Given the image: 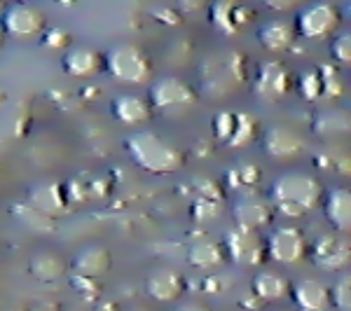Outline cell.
<instances>
[{
    "label": "cell",
    "instance_id": "cell-1",
    "mask_svg": "<svg viewBox=\"0 0 351 311\" xmlns=\"http://www.w3.org/2000/svg\"><path fill=\"white\" fill-rule=\"evenodd\" d=\"M326 188L316 176L304 171H286L274 178L269 188V201L274 211L286 218H304L321 206Z\"/></svg>",
    "mask_w": 351,
    "mask_h": 311
},
{
    "label": "cell",
    "instance_id": "cell-2",
    "mask_svg": "<svg viewBox=\"0 0 351 311\" xmlns=\"http://www.w3.org/2000/svg\"><path fill=\"white\" fill-rule=\"evenodd\" d=\"M124 150H127L129 160L136 166L143 169L145 173H155V176H167V173H176L185 166V152L167 140L164 136L141 129L127 136L124 140Z\"/></svg>",
    "mask_w": 351,
    "mask_h": 311
},
{
    "label": "cell",
    "instance_id": "cell-3",
    "mask_svg": "<svg viewBox=\"0 0 351 311\" xmlns=\"http://www.w3.org/2000/svg\"><path fill=\"white\" fill-rule=\"evenodd\" d=\"M104 71L117 84L134 87V84H145L152 80L155 64L148 52L136 42H115L104 54Z\"/></svg>",
    "mask_w": 351,
    "mask_h": 311
},
{
    "label": "cell",
    "instance_id": "cell-4",
    "mask_svg": "<svg viewBox=\"0 0 351 311\" xmlns=\"http://www.w3.org/2000/svg\"><path fill=\"white\" fill-rule=\"evenodd\" d=\"M0 31L14 40H38L47 31V14L31 3H10L0 14Z\"/></svg>",
    "mask_w": 351,
    "mask_h": 311
},
{
    "label": "cell",
    "instance_id": "cell-5",
    "mask_svg": "<svg viewBox=\"0 0 351 311\" xmlns=\"http://www.w3.org/2000/svg\"><path fill=\"white\" fill-rule=\"evenodd\" d=\"M295 33L307 40H328L342 26V12L332 3H311L298 10L295 14Z\"/></svg>",
    "mask_w": 351,
    "mask_h": 311
},
{
    "label": "cell",
    "instance_id": "cell-6",
    "mask_svg": "<svg viewBox=\"0 0 351 311\" xmlns=\"http://www.w3.org/2000/svg\"><path fill=\"white\" fill-rule=\"evenodd\" d=\"M199 94L190 82L178 75H162L150 84V108L162 112L188 110L197 103Z\"/></svg>",
    "mask_w": 351,
    "mask_h": 311
},
{
    "label": "cell",
    "instance_id": "cell-7",
    "mask_svg": "<svg viewBox=\"0 0 351 311\" xmlns=\"http://www.w3.org/2000/svg\"><path fill=\"white\" fill-rule=\"evenodd\" d=\"M265 251L269 260L279 264H298L307 258L309 241L295 225H279V227H271L265 239Z\"/></svg>",
    "mask_w": 351,
    "mask_h": 311
},
{
    "label": "cell",
    "instance_id": "cell-8",
    "mask_svg": "<svg viewBox=\"0 0 351 311\" xmlns=\"http://www.w3.org/2000/svg\"><path fill=\"white\" fill-rule=\"evenodd\" d=\"M223 248L228 260H232L239 267H260L267 262V251H265V239L258 232L241 229L232 225L225 229Z\"/></svg>",
    "mask_w": 351,
    "mask_h": 311
},
{
    "label": "cell",
    "instance_id": "cell-9",
    "mask_svg": "<svg viewBox=\"0 0 351 311\" xmlns=\"http://www.w3.org/2000/svg\"><path fill=\"white\" fill-rule=\"evenodd\" d=\"M307 256L311 262L324 271H342L351 262V246L347 239L337 232H328V234L316 236V241L309 246Z\"/></svg>",
    "mask_w": 351,
    "mask_h": 311
},
{
    "label": "cell",
    "instance_id": "cell-10",
    "mask_svg": "<svg viewBox=\"0 0 351 311\" xmlns=\"http://www.w3.org/2000/svg\"><path fill=\"white\" fill-rule=\"evenodd\" d=\"M253 92H256L263 101H281L284 96L291 92L293 80H291V71L281 64V61L271 59V61H263L258 66V71L253 73Z\"/></svg>",
    "mask_w": 351,
    "mask_h": 311
},
{
    "label": "cell",
    "instance_id": "cell-11",
    "mask_svg": "<svg viewBox=\"0 0 351 311\" xmlns=\"http://www.w3.org/2000/svg\"><path fill=\"white\" fill-rule=\"evenodd\" d=\"M145 295L160 304H169V302H178L180 297L185 295V276L180 274L178 269L167 267V264H160L145 276Z\"/></svg>",
    "mask_w": 351,
    "mask_h": 311
},
{
    "label": "cell",
    "instance_id": "cell-12",
    "mask_svg": "<svg viewBox=\"0 0 351 311\" xmlns=\"http://www.w3.org/2000/svg\"><path fill=\"white\" fill-rule=\"evenodd\" d=\"M307 148L304 138L298 132H293L291 127L284 124H271L269 129L263 132V150L265 155L271 157L276 162H286V160H295Z\"/></svg>",
    "mask_w": 351,
    "mask_h": 311
},
{
    "label": "cell",
    "instance_id": "cell-13",
    "mask_svg": "<svg viewBox=\"0 0 351 311\" xmlns=\"http://www.w3.org/2000/svg\"><path fill=\"white\" fill-rule=\"evenodd\" d=\"M26 206H31L33 211L49 220L68 211L64 183H59V180H43V183L31 185L26 192Z\"/></svg>",
    "mask_w": 351,
    "mask_h": 311
},
{
    "label": "cell",
    "instance_id": "cell-14",
    "mask_svg": "<svg viewBox=\"0 0 351 311\" xmlns=\"http://www.w3.org/2000/svg\"><path fill=\"white\" fill-rule=\"evenodd\" d=\"M71 269L75 276H84V279H96L106 276L112 269V253L108 246L104 244H87L73 256Z\"/></svg>",
    "mask_w": 351,
    "mask_h": 311
},
{
    "label": "cell",
    "instance_id": "cell-15",
    "mask_svg": "<svg viewBox=\"0 0 351 311\" xmlns=\"http://www.w3.org/2000/svg\"><path fill=\"white\" fill-rule=\"evenodd\" d=\"M61 68L68 77H77V80H92L104 71V52L87 45L80 47H71L61 56Z\"/></svg>",
    "mask_w": 351,
    "mask_h": 311
},
{
    "label": "cell",
    "instance_id": "cell-16",
    "mask_svg": "<svg viewBox=\"0 0 351 311\" xmlns=\"http://www.w3.org/2000/svg\"><path fill=\"white\" fill-rule=\"evenodd\" d=\"M232 220H234V227L260 232L265 225L274 223V206L260 197H246L232 206Z\"/></svg>",
    "mask_w": 351,
    "mask_h": 311
},
{
    "label": "cell",
    "instance_id": "cell-17",
    "mask_svg": "<svg viewBox=\"0 0 351 311\" xmlns=\"http://www.w3.org/2000/svg\"><path fill=\"white\" fill-rule=\"evenodd\" d=\"M248 16H253L246 5L230 3V0H220L208 8V24H211L220 36L234 38L243 26H248Z\"/></svg>",
    "mask_w": 351,
    "mask_h": 311
},
{
    "label": "cell",
    "instance_id": "cell-18",
    "mask_svg": "<svg viewBox=\"0 0 351 311\" xmlns=\"http://www.w3.org/2000/svg\"><path fill=\"white\" fill-rule=\"evenodd\" d=\"M68 271H71V262L52 248H40L28 258V274L40 284H56L66 279Z\"/></svg>",
    "mask_w": 351,
    "mask_h": 311
},
{
    "label": "cell",
    "instance_id": "cell-19",
    "mask_svg": "<svg viewBox=\"0 0 351 311\" xmlns=\"http://www.w3.org/2000/svg\"><path fill=\"white\" fill-rule=\"evenodd\" d=\"M298 40L295 26L286 19H271L258 28V42L269 54H286Z\"/></svg>",
    "mask_w": 351,
    "mask_h": 311
},
{
    "label": "cell",
    "instance_id": "cell-20",
    "mask_svg": "<svg viewBox=\"0 0 351 311\" xmlns=\"http://www.w3.org/2000/svg\"><path fill=\"white\" fill-rule=\"evenodd\" d=\"M110 112L117 122L124 124V127H141V124H145L152 117L150 103L138 94L115 96L110 103Z\"/></svg>",
    "mask_w": 351,
    "mask_h": 311
},
{
    "label": "cell",
    "instance_id": "cell-21",
    "mask_svg": "<svg viewBox=\"0 0 351 311\" xmlns=\"http://www.w3.org/2000/svg\"><path fill=\"white\" fill-rule=\"evenodd\" d=\"M293 304L300 311H328L330 309V293L324 281L302 279L295 286H291Z\"/></svg>",
    "mask_w": 351,
    "mask_h": 311
},
{
    "label": "cell",
    "instance_id": "cell-22",
    "mask_svg": "<svg viewBox=\"0 0 351 311\" xmlns=\"http://www.w3.org/2000/svg\"><path fill=\"white\" fill-rule=\"evenodd\" d=\"M291 279L274 269H260L251 281V290L260 302H279L291 297Z\"/></svg>",
    "mask_w": 351,
    "mask_h": 311
},
{
    "label": "cell",
    "instance_id": "cell-23",
    "mask_svg": "<svg viewBox=\"0 0 351 311\" xmlns=\"http://www.w3.org/2000/svg\"><path fill=\"white\" fill-rule=\"evenodd\" d=\"M324 213L326 220L337 232L351 229V192L347 188H332L324 195Z\"/></svg>",
    "mask_w": 351,
    "mask_h": 311
},
{
    "label": "cell",
    "instance_id": "cell-24",
    "mask_svg": "<svg viewBox=\"0 0 351 311\" xmlns=\"http://www.w3.org/2000/svg\"><path fill=\"white\" fill-rule=\"evenodd\" d=\"M188 262L195 269L202 271H213L218 267H223L228 262V256H225V248L223 244L213 239H197L192 241L188 248Z\"/></svg>",
    "mask_w": 351,
    "mask_h": 311
},
{
    "label": "cell",
    "instance_id": "cell-25",
    "mask_svg": "<svg viewBox=\"0 0 351 311\" xmlns=\"http://www.w3.org/2000/svg\"><path fill=\"white\" fill-rule=\"evenodd\" d=\"M258 132H260V122L251 112H237L234 132H232L228 145L230 148H246V145H251L258 138Z\"/></svg>",
    "mask_w": 351,
    "mask_h": 311
},
{
    "label": "cell",
    "instance_id": "cell-26",
    "mask_svg": "<svg viewBox=\"0 0 351 311\" xmlns=\"http://www.w3.org/2000/svg\"><path fill=\"white\" fill-rule=\"evenodd\" d=\"M298 92L304 101H321V96H324V82H321V75L316 68H307V71L300 73Z\"/></svg>",
    "mask_w": 351,
    "mask_h": 311
},
{
    "label": "cell",
    "instance_id": "cell-27",
    "mask_svg": "<svg viewBox=\"0 0 351 311\" xmlns=\"http://www.w3.org/2000/svg\"><path fill=\"white\" fill-rule=\"evenodd\" d=\"M314 132L316 134H347L349 132V117L342 112L332 110L324 112L314 120Z\"/></svg>",
    "mask_w": 351,
    "mask_h": 311
},
{
    "label": "cell",
    "instance_id": "cell-28",
    "mask_svg": "<svg viewBox=\"0 0 351 311\" xmlns=\"http://www.w3.org/2000/svg\"><path fill=\"white\" fill-rule=\"evenodd\" d=\"M316 71H319L321 82H324V96H321V99H337V96H342L344 82H342V77H339V71L335 66L321 64V66H316Z\"/></svg>",
    "mask_w": 351,
    "mask_h": 311
},
{
    "label": "cell",
    "instance_id": "cell-29",
    "mask_svg": "<svg viewBox=\"0 0 351 311\" xmlns=\"http://www.w3.org/2000/svg\"><path fill=\"white\" fill-rule=\"evenodd\" d=\"M40 42L49 52H68L73 45V36L71 31H66L61 26H47V31L40 36Z\"/></svg>",
    "mask_w": 351,
    "mask_h": 311
},
{
    "label": "cell",
    "instance_id": "cell-30",
    "mask_svg": "<svg viewBox=\"0 0 351 311\" xmlns=\"http://www.w3.org/2000/svg\"><path fill=\"white\" fill-rule=\"evenodd\" d=\"M330 307H335L337 311H351V276L344 274L342 279L335 281L330 288Z\"/></svg>",
    "mask_w": 351,
    "mask_h": 311
},
{
    "label": "cell",
    "instance_id": "cell-31",
    "mask_svg": "<svg viewBox=\"0 0 351 311\" xmlns=\"http://www.w3.org/2000/svg\"><path fill=\"white\" fill-rule=\"evenodd\" d=\"M220 211H223L220 201L206 199V197H197L190 208V216L195 223H211V220H216L220 216Z\"/></svg>",
    "mask_w": 351,
    "mask_h": 311
},
{
    "label": "cell",
    "instance_id": "cell-32",
    "mask_svg": "<svg viewBox=\"0 0 351 311\" xmlns=\"http://www.w3.org/2000/svg\"><path fill=\"white\" fill-rule=\"evenodd\" d=\"M234 122H237V112L232 110H220L216 117H213L211 127H213V136L220 140V143L228 145V140L232 138V132H234Z\"/></svg>",
    "mask_w": 351,
    "mask_h": 311
},
{
    "label": "cell",
    "instance_id": "cell-33",
    "mask_svg": "<svg viewBox=\"0 0 351 311\" xmlns=\"http://www.w3.org/2000/svg\"><path fill=\"white\" fill-rule=\"evenodd\" d=\"M71 286H73V290L82 299H87V302H99L101 299V284L96 279H84V276L73 274Z\"/></svg>",
    "mask_w": 351,
    "mask_h": 311
},
{
    "label": "cell",
    "instance_id": "cell-34",
    "mask_svg": "<svg viewBox=\"0 0 351 311\" xmlns=\"http://www.w3.org/2000/svg\"><path fill=\"white\" fill-rule=\"evenodd\" d=\"M330 56L342 66L351 64V36L349 33H337L330 40Z\"/></svg>",
    "mask_w": 351,
    "mask_h": 311
},
{
    "label": "cell",
    "instance_id": "cell-35",
    "mask_svg": "<svg viewBox=\"0 0 351 311\" xmlns=\"http://www.w3.org/2000/svg\"><path fill=\"white\" fill-rule=\"evenodd\" d=\"M64 192H66V201H68V208L71 206H80L89 199V190H87V183H82L80 178H71L68 183H64Z\"/></svg>",
    "mask_w": 351,
    "mask_h": 311
},
{
    "label": "cell",
    "instance_id": "cell-36",
    "mask_svg": "<svg viewBox=\"0 0 351 311\" xmlns=\"http://www.w3.org/2000/svg\"><path fill=\"white\" fill-rule=\"evenodd\" d=\"M152 16L157 21H162L164 26H180L183 24V14L178 10L169 8V5H160V8H152Z\"/></svg>",
    "mask_w": 351,
    "mask_h": 311
},
{
    "label": "cell",
    "instance_id": "cell-37",
    "mask_svg": "<svg viewBox=\"0 0 351 311\" xmlns=\"http://www.w3.org/2000/svg\"><path fill=\"white\" fill-rule=\"evenodd\" d=\"M234 176L241 185H256L263 173H260V169L256 166V164H243V166H239L234 171Z\"/></svg>",
    "mask_w": 351,
    "mask_h": 311
},
{
    "label": "cell",
    "instance_id": "cell-38",
    "mask_svg": "<svg viewBox=\"0 0 351 311\" xmlns=\"http://www.w3.org/2000/svg\"><path fill=\"white\" fill-rule=\"evenodd\" d=\"M223 281L225 279H220V276H216V274L206 276V279L202 281V290L204 293H220L223 290Z\"/></svg>",
    "mask_w": 351,
    "mask_h": 311
},
{
    "label": "cell",
    "instance_id": "cell-39",
    "mask_svg": "<svg viewBox=\"0 0 351 311\" xmlns=\"http://www.w3.org/2000/svg\"><path fill=\"white\" fill-rule=\"evenodd\" d=\"M176 311H213V309H208L206 304H202V302H185V304H178Z\"/></svg>",
    "mask_w": 351,
    "mask_h": 311
},
{
    "label": "cell",
    "instance_id": "cell-40",
    "mask_svg": "<svg viewBox=\"0 0 351 311\" xmlns=\"http://www.w3.org/2000/svg\"><path fill=\"white\" fill-rule=\"evenodd\" d=\"M267 5L269 10H291V8H295V3H274V0H267Z\"/></svg>",
    "mask_w": 351,
    "mask_h": 311
},
{
    "label": "cell",
    "instance_id": "cell-41",
    "mask_svg": "<svg viewBox=\"0 0 351 311\" xmlns=\"http://www.w3.org/2000/svg\"><path fill=\"white\" fill-rule=\"evenodd\" d=\"M5 42H8V38H5V33L0 31V54H3V49H5Z\"/></svg>",
    "mask_w": 351,
    "mask_h": 311
},
{
    "label": "cell",
    "instance_id": "cell-42",
    "mask_svg": "<svg viewBox=\"0 0 351 311\" xmlns=\"http://www.w3.org/2000/svg\"><path fill=\"white\" fill-rule=\"evenodd\" d=\"M129 311H152V309H148V307H134V309H129Z\"/></svg>",
    "mask_w": 351,
    "mask_h": 311
},
{
    "label": "cell",
    "instance_id": "cell-43",
    "mask_svg": "<svg viewBox=\"0 0 351 311\" xmlns=\"http://www.w3.org/2000/svg\"><path fill=\"white\" fill-rule=\"evenodd\" d=\"M3 101H5V92L0 89V103H3Z\"/></svg>",
    "mask_w": 351,
    "mask_h": 311
},
{
    "label": "cell",
    "instance_id": "cell-44",
    "mask_svg": "<svg viewBox=\"0 0 351 311\" xmlns=\"http://www.w3.org/2000/svg\"><path fill=\"white\" fill-rule=\"evenodd\" d=\"M3 10H5V5H3V3H0V14H3Z\"/></svg>",
    "mask_w": 351,
    "mask_h": 311
},
{
    "label": "cell",
    "instance_id": "cell-45",
    "mask_svg": "<svg viewBox=\"0 0 351 311\" xmlns=\"http://www.w3.org/2000/svg\"><path fill=\"white\" fill-rule=\"evenodd\" d=\"M276 311H284V309H276Z\"/></svg>",
    "mask_w": 351,
    "mask_h": 311
}]
</instances>
